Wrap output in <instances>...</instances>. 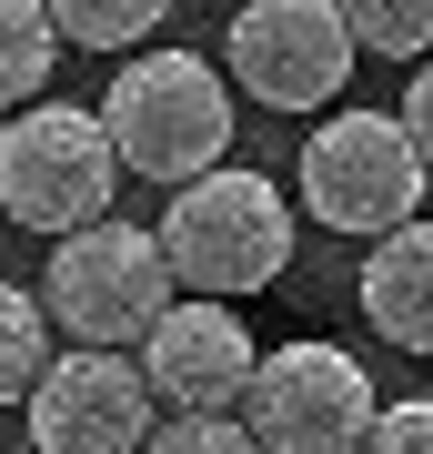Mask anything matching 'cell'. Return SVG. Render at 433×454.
I'll return each instance as SVG.
<instances>
[{
    "instance_id": "obj_1",
    "label": "cell",
    "mask_w": 433,
    "mask_h": 454,
    "mask_svg": "<svg viewBox=\"0 0 433 454\" xmlns=\"http://www.w3.org/2000/svg\"><path fill=\"white\" fill-rule=\"evenodd\" d=\"M101 142H112L121 172L161 182V192H182V182L222 172L232 162V82L202 61V51H142V61L112 71V91H101Z\"/></svg>"
},
{
    "instance_id": "obj_2",
    "label": "cell",
    "mask_w": 433,
    "mask_h": 454,
    "mask_svg": "<svg viewBox=\"0 0 433 454\" xmlns=\"http://www.w3.org/2000/svg\"><path fill=\"white\" fill-rule=\"evenodd\" d=\"M292 202H282V182L273 172H202V182H182L172 212H161V262H172V283H192L202 303H232V293H262V283H282V262H292Z\"/></svg>"
},
{
    "instance_id": "obj_3",
    "label": "cell",
    "mask_w": 433,
    "mask_h": 454,
    "mask_svg": "<svg viewBox=\"0 0 433 454\" xmlns=\"http://www.w3.org/2000/svg\"><path fill=\"white\" fill-rule=\"evenodd\" d=\"M172 313V262L151 232L131 223H91L50 243L41 273V324L71 333V354H142V333Z\"/></svg>"
},
{
    "instance_id": "obj_4",
    "label": "cell",
    "mask_w": 433,
    "mask_h": 454,
    "mask_svg": "<svg viewBox=\"0 0 433 454\" xmlns=\"http://www.w3.org/2000/svg\"><path fill=\"white\" fill-rule=\"evenodd\" d=\"M112 192H121V162L101 142V112L81 101H31V112L0 121V212L20 232H91L112 223Z\"/></svg>"
},
{
    "instance_id": "obj_5",
    "label": "cell",
    "mask_w": 433,
    "mask_h": 454,
    "mask_svg": "<svg viewBox=\"0 0 433 454\" xmlns=\"http://www.w3.org/2000/svg\"><path fill=\"white\" fill-rule=\"evenodd\" d=\"M423 192L433 182H423L393 112H333L303 142V212L343 243H383V232L423 223Z\"/></svg>"
},
{
    "instance_id": "obj_6",
    "label": "cell",
    "mask_w": 433,
    "mask_h": 454,
    "mask_svg": "<svg viewBox=\"0 0 433 454\" xmlns=\"http://www.w3.org/2000/svg\"><path fill=\"white\" fill-rule=\"evenodd\" d=\"M373 424V373L343 343H273L242 394V434L262 454H353Z\"/></svg>"
},
{
    "instance_id": "obj_7",
    "label": "cell",
    "mask_w": 433,
    "mask_h": 454,
    "mask_svg": "<svg viewBox=\"0 0 433 454\" xmlns=\"http://www.w3.org/2000/svg\"><path fill=\"white\" fill-rule=\"evenodd\" d=\"M232 82L262 101V112H322L343 82H353V31H343L333 0H242L222 31Z\"/></svg>"
},
{
    "instance_id": "obj_8",
    "label": "cell",
    "mask_w": 433,
    "mask_h": 454,
    "mask_svg": "<svg viewBox=\"0 0 433 454\" xmlns=\"http://www.w3.org/2000/svg\"><path fill=\"white\" fill-rule=\"evenodd\" d=\"M31 444L41 454H142L151 444V384L131 354H61L31 384Z\"/></svg>"
},
{
    "instance_id": "obj_9",
    "label": "cell",
    "mask_w": 433,
    "mask_h": 454,
    "mask_svg": "<svg viewBox=\"0 0 433 454\" xmlns=\"http://www.w3.org/2000/svg\"><path fill=\"white\" fill-rule=\"evenodd\" d=\"M131 364H142L151 404H172V414H242L262 354H252V333H242L232 303H172V313L142 333Z\"/></svg>"
},
{
    "instance_id": "obj_10",
    "label": "cell",
    "mask_w": 433,
    "mask_h": 454,
    "mask_svg": "<svg viewBox=\"0 0 433 454\" xmlns=\"http://www.w3.org/2000/svg\"><path fill=\"white\" fill-rule=\"evenodd\" d=\"M363 324L403 343V354H433V223H403L363 253V283H353Z\"/></svg>"
},
{
    "instance_id": "obj_11",
    "label": "cell",
    "mask_w": 433,
    "mask_h": 454,
    "mask_svg": "<svg viewBox=\"0 0 433 454\" xmlns=\"http://www.w3.org/2000/svg\"><path fill=\"white\" fill-rule=\"evenodd\" d=\"M50 71H61V31H50L41 0H0V121L31 112L50 91Z\"/></svg>"
},
{
    "instance_id": "obj_12",
    "label": "cell",
    "mask_w": 433,
    "mask_h": 454,
    "mask_svg": "<svg viewBox=\"0 0 433 454\" xmlns=\"http://www.w3.org/2000/svg\"><path fill=\"white\" fill-rule=\"evenodd\" d=\"M50 31L81 41V51H142L161 20H172V0H41Z\"/></svg>"
},
{
    "instance_id": "obj_13",
    "label": "cell",
    "mask_w": 433,
    "mask_h": 454,
    "mask_svg": "<svg viewBox=\"0 0 433 454\" xmlns=\"http://www.w3.org/2000/svg\"><path fill=\"white\" fill-rule=\"evenodd\" d=\"M343 31H353V51H373V61H433V0H333Z\"/></svg>"
},
{
    "instance_id": "obj_14",
    "label": "cell",
    "mask_w": 433,
    "mask_h": 454,
    "mask_svg": "<svg viewBox=\"0 0 433 454\" xmlns=\"http://www.w3.org/2000/svg\"><path fill=\"white\" fill-rule=\"evenodd\" d=\"M41 364H50V324H41V293H31V283H0V414H11V404H31Z\"/></svg>"
},
{
    "instance_id": "obj_15",
    "label": "cell",
    "mask_w": 433,
    "mask_h": 454,
    "mask_svg": "<svg viewBox=\"0 0 433 454\" xmlns=\"http://www.w3.org/2000/svg\"><path fill=\"white\" fill-rule=\"evenodd\" d=\"M142 454H262V444L242 434V414H172V424H151Z\"/></svg>"
},
{
    "instance_id": "obj_16",
    "label": "cell",
    "mask_w": 433,
    "mask_h": 454,
    "mask_svg": "<svg viewBox=\"0 0 433 454\" xmlns=\"http://www.w3.org/2000/svg\"><path fill=\"white\" fill-rule=\"evenodd\" d=\"M353 454H433V394H403V404H373Z\"/></svg>"
},
{
    "instance_id": "obj_17",
    "label": "cell",
    "mask_w": 433,
    "mask_h": 454,
    "mask_svg": "<svg viewBox=\"0 0 433 454\" xmlns=\"http://www.w3.org/2000/svg\"><path fill=\"white\" fill-rule=\"evenodd\" d=\"M403 142H414V162H423V182H433V61H414V91H403Z\"/></svg>"
}]
</instances>
